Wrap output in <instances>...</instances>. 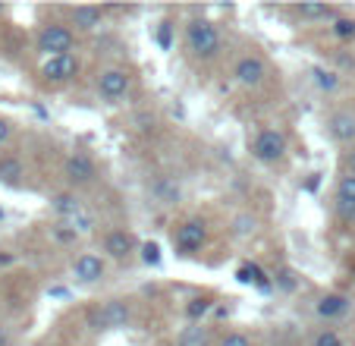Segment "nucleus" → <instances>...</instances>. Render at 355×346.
Segmentation results:
<instances>
[{
  "instance_id": "412c9836",
  "label": "nucleus",
  "mask_w": 355,
  "mask_h": 346,
  "mask_svg": "<svg viewBox=\"0 0 355 346\" xmlns=\"http://www.w3.org/2000/svg\"><path fill=\"white\" fill-rule=\"evenodd\" d=\"M334 35L343 41L355 38V19H346V16H340V19H334Z\"/></svg>"
},
{
  "instance_id": "cd10ccee",
  "label": "nucleus",
  "mask_w": 355,
  "mask_h": 346,
  "mask_svg": "<svg viewBox=\"0 0 355 346\" xmlns=\"http://www.w3.org/2000/svg\"><path fill=\"white\" fill-rule=\"evenodd\" d=\"M10 133H13V129H10V123L0 117V145H7V142H10Z\"/></svg>"
},
{
  "instance_id": "0eeeda50",
  "label": "nucleus",
  "mask_w": 355,
  "mask_h": 346,
  "mask_svg": "<svg viewBox=\"0 0 355 346\" xmlns=\"http://www.w3.org/2000/svg\"><path fill=\"white\" fill-rule=\"evenodd\" d=\"M63 176H67V183L76 189L88 186V183L98 180V164H94L85 151H76V154H69L67 164H63Z\"/></svg>"
},
{
  "instance_id": "ddd939ff",
  "label": "nucleus",
  "mask_w": 355,
  "mask_h": 346,
  "mask_svg": "<svg viewBox=\"0 0 355 346\" xmlns=\"http://www.w3.org/2000/svg\"><path fill=\"white\" fill-rule=\"evenodd\" d=\"M349 308H352L349 296L327 293V296H321V299H318L315 312H318V318H324V321H336V318H343V315H349Z\"/></svg>"
},
{
  "instance_id": "20e7f679",
  "label": "nucleus",
  "mask_w": 355,
  "mask_h": 346,
  "mask_svg": "<svg viewBox=\"0 0 355 346\" xmlns=\"http://www.w3.org/2000/svg\"><path fill=\"white\" fill-rule=\"evenodd\" d=\"M94 85H98V94L107 101V104H116L120 98H126V92H129V85H132V82H129L126 69L107 67V69H101V73H98V82H94Z\"/></svg>"
},
{
  "instance_id": "bb28decb",
  "label": "nucleus",
  "mask_w": 355,
  "mask_h": 346,
  "mask_svg": "<svg viewBox=\"0 0 355 346\" xmlns=\"http://www.w3.org/2000/svg\"><path fill=\"white\" fill-rule=\"evenodd\" d=\"M252 230H255V217H239L236 220V233L239 236H248Z\"/></svg>"
},
{
  "instance_id": "9d476101",
  "label": "nucleus",
  "mask_w": 355,
  "mask_h": 346,
  "mask_svg": "<svg viewBox=\"0 0 355 346\" xmlns=\"http://www.w3.org/2000/svg\"><path fill=\"white\" fill-rule=\"evenodd\" d=\"M104 271H107V265L94 252H82L79 258L73 261V277L79 280V283H98V280L104 277Z\"/></svg>"
},
{
  "instance_id": "5701e85b",
  "label": "nucleus",
  "mask_w": 355,
  "mask_h": 346,
  "mask_svg": "<svg viewBox=\"0 0 355 346\" xmlns=\"http://www.w3.org/2000/svg\"><path fill=\"white\" fill-rule=\"evenodd\" d=\"M315 82L324 88V92H334V88L340 85V79H336V73H330V69H315Z\"/></svg>"
},
{
  "instance_id": "a211bd4d",
  "label": "nucleus",
  "mask_w": 355,
  "mask_h": 346,
  "mask_svg": "<svg viewBox=\"0 0 355 346\" xmlns=\"http://www.w3.org/2000/svg\"><path fill=\"white\" fill-rule=\"evenodd\" d=\"M295 13H299L302 19H330L336 10L327 7V3H299V7H295Z\"/></svg>"
},
{
  "instance_id": "393cba45",
  "label": "nucleus",
  "mask_w": 355,
  "mask_h": 346,
  "mask_svg": "<svg viewBox=\"0 0 355 346\" xmlns=\"http://www.w3.org/2000/svg\"><path fill=\"white\" fill-rule=\"evenodd\" d=\"M141 261H145V265H157V261H161L157 242H145V246H141Z\"/></svg>"
},
{
  "instance_id": "aec40b11",
  "label": "nucleus",
  "mask_w": 355,
  "mask_h": 346,
  "mask_svg": "<svg viewBox=\"0 0 355 346\" xmlns=\"http://www.w3.org/2000/svg\"><path fill=\"white\" fill-rule=\"evenodd\" d=\"M239 280H245V283H258V286H268V277H264V271H261V267H255V265H245V267H242Z\"/></svg>"
},
{
  "instance_id": "7ed1b4c3",
  "label": "nucleus",
  "mask_w": 355,
  "mask_h": 346,
  "mask_svg": "<svg viewBox=\"0 0 355 346\" xmlns=\"http://www.w3.org/2000/svg\"><path fill=\"white\" fill-rule=\"evenodd\" d=\"M79 76V57L76 53H63V57H47L41 63V79L47 85H67Z\"/></svg>"
},
{
  "instance_id": "6ab92c4d",
  "label": "nucleus",
  "mask_w": 355,
  "mask_h": 346,
  "mask_svg": "<svg viewBox=\"0 0 355 346\" xmlns=\"http://www.w3.org/2000/svg\"><path fill=\"white\" fill-rule=\"evenodd\" d=\"M311 346H346V340H343L340 333L334 331V327H324V331H318V333H315Z\"/></svg>"
},
{
  "instance_id": "423d86ee",
  "label": "nucleus",
  "mask_w": 355,
  "mask_h": 346,
  "mask_svg": "<svg viewBox=\"0 0 355 346\" xmlns=\"http://www.w3.org/2000/svg\"><path fill=\"white\" fill-rule=\"evenodd\" d=\"M233 76L242 88H258L264 79H268V63L258 53H242L233 67Z\"/></svg>"
},
{
  "instance_id": "b1692460",
  "label": "nucleus",
  "mask_w": 355,
  "mask_h": 346,
  "mask_svg": "<svg viewBox=\"0 0 355 346\" xmlns=\"http://www.w3.org/2000/svg\"><path fill=\"white\" fill-rule=\"evenodd\" d=\"M208 308H211V299H192V302L186 306V315H189L192 321H198L201 315L208 312Z\"/></svg>"
},
{
  "instance_id": "39448f33",
  "label": "nucleus",
  "mask_w": 355,
  "mask_h": 346,
  "mask_svg": "<svg viewBox=\"0 0 355 346\" xmlns=\"http://www.w3.org/2000/svg\"><path fill=\"white\" fill-rule=\"evenodd\" d=\"M252 154H255L261 164H277L286 154V139H283L280 129H261L252 142Z\"/></svg>"
},
{
  "instance_id": "dca6fc26",
  "label": "nucleus",
  "mask_w": 355,
  "mask_h": 346,
  "mask_svg": "<svg viewBox=\"0 0 355 346\" xmlns=\"http://www.w3.org/2000/svg\"><path fill=\"white\" fill-rule=\"evenodd\" d=\"M69 19H73L76 32H94V28H101V22H104V13H101L98 7H76L73 13H69Z\"/></svg>"
},
{
  "instance_id": "a878e982",
  "label": "nucleus",
  "mask_w": 355,
  "mask_h": 346,
  "mask_svg": "<svg viewBox=\"0 0 355 346\" xmlns=\"http://www.w3.org/2000/svg\"><path fill=\"white\" fill-rule=\"evenodd\" d=\"M220 346H252V340L245 337V333H239V331H233V333H227V337L220 340Z\"/></svg>"
},
{
  "instance_id": "4be33fe9",
  "label": "nucleus",
  "mask_w": 355,
  "mask_h": 346,
  "mask_svg": "<svg viewBox=\"0 0 355 346\" xmlns=\"http://www.w3.org/2000/svg\"><path fill=\"white\" fill-rule=\"evenodd\" d=\"M205 343H208V333L201 331V327H189L180 337V346H205Z\"/></svg>"
},
{
  "instance_id": "f3484780",
  "label": "nucleus",
  "mask_w": 355,
  "mask_h": 346,
  "mask_svg": "<svg viewBox=\"0 0 355 346\" xmlns=\"http://www.w3.org/2000/svg\"><path fill=\"white\" fill-rule=\"evenodd\" d=\"M26 170H22V160L19 158H0V183L7 186H19Z\"/></svg>"
},
{
  "instance_id": "4468645a",
  "label": "nucleus",
  "mask_w": 355,
  "mask_h": 346,
  "mask_svg": "<svg viewBox=\"0 0 355 346\" xmlns=\"http://www.w3.org/2000/svg\"><path fill=\"white\" fill-rule=\"evenodd\" d=\"M336 211L346 220L355 217V173H346L336 183Z\"/></svg>"
},
{
  "instance_id": "7c9ffc66",
  "label": "nucleus",
  "mask_w": 355,
  "mask_h": 346,
  "mask_svg": "<svg viewBox=\"0 0 355 346\" xmlns=\"http://www.w3.org/2000/svg\"><path fill=\"white\" fill-rule=\"evenodd\" d=\"M0 13H3V7H0Z\"/></svg>"
},
{
  "instance_id": "9b49d317",
  "label": "nucleus",
  "mask_w": 355,
  "mask_h": 346,
  "mask_svg": "<svg viewBox=\"0 0 355 346\" xmlns=\"http://www.w3.org/2000/svg\"><path fill=\"white\" fill-rule=\"evenodd\" d=\"M327 133H330V139L340 142V145H355V113L352 110L330 113Z\"/></svg>"
},
{
  "instance_id": "f03ea898",
  "label": "nucleus",
  "mask_w": 355,
  "mask_h": 346,
  "mask_svg": "<svg viewBox=\"0 0 355 346\" xmlns=\"http://www.w3.org/2000/svg\"><path fill=\"white\" fill-rule=\"evenodd\" d=\"M76 47V32L63 22H51L38 32V51L47 57H63V53H73Z\"/></svg>"
},
{
  "instance_id": "f8f14e48",
  "label": "nucleus",
  "mask_w": 355,
  "mask_h": 346,
  "mask_svg": "<svg viewBox=\"0 0 355 346\" xmlns=\"http://www.w3.org/2000/svg\"><path fill=\"white\" fill-rule=\"evenodd\" d=\"M104 252L116 261H126L129 255L135 252V236L129 233V230H110V233L104 236Z\"/></svg>"
},
{
  "instance_id": "c756f323",
  "label": "nucleus",
  "mask_w": 355,
  "mask_h": 346,
  "mask_svg": "<svg viewBox=\"0 0 355 346\" xmlns=\"http://www.w3.org/2000/svg\"><path fill=\"white\" fill-rule=\"evenodd\" d=\"M0 265H13V255H10V252H0Z\"/></svg>"
},
{
  "instance_id": "6e6552de",
  "label": "nucleus",
  "mask_w": 355,
  "mask_h": 346,
  "mask_svg": "<svg viewBox=\"0 0 355 346\" xmlns=\"http://www.w3.org/2000/svg\"><path fill=\"white\" fill-rule=\"evenodd\" d=\"M205 236H208V230H205L201 220H182V224L173 230V246L180 249L182 255H195L201 246H205Z\"/></svg>"
},
{
  "instance_id": "f257e3e1",
  "label": "nucleus",
  "mask_w": 355,
  "mask_h": 346,
  "mask_svg": "<svg viewBox=\"0 0 355 346\" xmlns=\"http://www.w3.org/2000/svg\"><path fill=\"white\" fill-rule=\"evenodd\" d=\"M186 44H189V51H192V57H198V60H214L217 53H220L223 41L211 19H189Z\"/></svg>"
},
{
  "instance_id": "c85d7f7f",
  "label": "nucleus",
  "mask_w": 355,
  "mask_h": 346,
  "mask_svg": "<svg viewBox=\"0 0 355 346\" xmlns=\"http://www.w3.org/2000/svg\"><path fill=\"white\" fill-rule=\"evenodd\" d=\"M346 167H349V173H355V151L346 154Z\"/></svg>"
},
{
  "instance_id": "1a4fd4ad",
  "label": "nucleus",
  "mask_w": 355,
  "mask_h": 346,
  "mask_svg": "<svg viewBox=\"0 0 355 346\" xmlns=\"http://www.w3.org/2000/svg\"><path fill=\"white\" fill-rule=\"evenodd\" d=\"M129 318H132V312H129V306L123 299H107L104 306L98 308V315H94V324L104 327V331H114V327H126Z\"/></svg>"
},
{
  "instance_id": "2eb2a0df",
  "label": "nucleus",
  "mask_w": 355,
  "mask_h": 346,
  "mask_svg": "<svg viewBox=\"0 0 355 346\" xmlns=\"http://www.w3.org/2000/svg\"><path fill=\"white\" fill-rule=\"evenodd\" d=\"M51 208H54V214L63 220V224L79 217V214H85V205H82V199L76 192H57L54 199H51Z\"/></svg>"
}]
</instances>
